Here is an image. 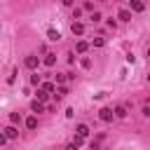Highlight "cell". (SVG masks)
Segmentation results:
<instances>
[{"label":"cell","instance_id":"ffe728a7","mask_svg":"<svg viewBox=\"0 0 150 150\" xmlns=\"http://www.w3.org/2000/svg\"><path fill=\"white\" fill-rule=\"evenodd\" d=\"M101 19H103L101 12H94V14H91V21H101Z\"/></svg>","mask_w":150,"mask_h":150},{"label":"cell","instance_id":"9a60e30c","mask_svg":"<svg viewBox=\"0 0 150 150\" xmlns=\"http://www.w3.org/2000/svg\"><path fill=\"white\" fill-rule=\"evenodd\" d=\"M42 89H45L47 94H52V91H54V84H52V82H42Z\"/></svg>","mask_w":150,"mask_h":150},{"label":"cell","instance_id":"2e32d148","mask_svg":"<svg viewBox=\"0 0 150 150\" xmlns=\"http://www.w3.org/2000/svg\"><path fill=\"white\" fill-rule=\"evenodd\" d=\"M30 84H35V87H38V84H42V82H40V75H38V73H35V75H30Z\"/></svg>","mask_w":150,"mask_h":150},{"label":"cell","instance_id":"cb8c5ba5","mask_svg":"<svg viewBox=\"0 0 150 150\" xmlns=\"http://www.w3.org/2000/svg\"><path fill=\"white\" fill-rule=\"evenodd\" d=\"M66 150H80V148H77L75 143H68V148H66Z\"/></svg>","mask_w":150,"mask_h":150},{"label":"cell","instance_id":"ba28073f","mask_svg":"<svg viewBox=\"0 0 150 150\" xmlns=\"http://www.w3.org/2000/svg\"><path fill=\"white\" fill-rule=\"evenodd\" d=\"M30 110H33V112H42V110H45V105L35 98V101H30Z\"/></svg>","mask_w":150,"mask_h":150},{"label":"cell","instance_id":"d6986e66","mask_svg":"<svg viewBox=\"0 0 150 150\" xmlns=\"http://www.w3.org/2000/svg\"><path fill=\"white\" fill-rule=\"evenodd\" d=\"M9 122L16 124V122H19V112H12V115H9Z\"/></svg>","mask_w":150,"mask_h":150},{"label":"cell","instance_id":"ac0fdd59","mask_svg":"<svg viewBox=\"0 0 150 150\" xmlns=\"http://www.w3.org/2000/svg\"><path fill=\"white\" fill-rule=\"evenodd\" d=\"M73 143H75V145H77V148H80V145H82V143H84V138H82V136H77V134H75V138H73Z\"/></svg>","mask_w":150,"mask_h":150},{"label":"cell","instance_id":"4fadbf2b","mask_svg":"<svg viewBox=\"0 0 150 150\" xmlns=\"http://www.w3.org/2000/svg\"><path fill=\"white\" fill-rule=\"evenodd\" d=\"M47 96H49V94H47L45 89H38V101H40V103H45V101H47Z\"/></svg>","mask_w":150,"mask_h":150},{"label":"cell","instance_id":"44dd1931","mask_svg":"<svg viewBox=\"0 0 150 150\" xmlns=\"http://www.w3.org/2000/svg\"><path fill=\"white\" fill-rule=\"evenodd\" d=\"M80 63H82V68H89V66H91V61H89V59H87V56H84V59H82V61H80Z\"/></svg>","mask_w":150,"mask_h":150},{"label":"cell","instance_id":"e0dca14e","mask_svg":"<svg viewBox=\"0 0 150 150\" xmlns=\"http://www.w3.org/2000/svg\"><path fill=\"white\" fill-rule=\"evenodd\" d=\"M66 94H68V89H66V87H61V89H59V94H56V101H61Z\"/></svg>","mask_w":150,"mask_h":150},{"label":"cell","instance_id":"30bf717a","mask_svg":"<svg viewBox=\"0 0 150 150\" xmlns=\"http://www.w3.org/2000/svg\"><path fill=\"white\" fill-rule=\"evenodd\" d=\"M75 49H77V54H82V52H87V49H89V45H87L84 40H80V42L75 45Z\"/></svg>","mask_w":150,"mask_h":150},{"label":"cell","instance_id":"d4e9b609","mask_svg":"<svg viewBox=\"0 0 150 150\" xmlns=\"http://www.w3.org/2000/svg\"><path fill=\"white\" fill-rule=\"evenodd\" d=\"M148 82H150V75H148Z\"/></svg>","mask_w":150,"mask_h":150},{"label":"cell","instance_id":"9c48e42d","mask_svg":"<svg viewBox=\"0 0 150 150\" xmlns=\"http://www.w3.org/2000/svg\"><path fill=\"white\" fill-rule=\"evenodd\" d=\"M42 63H45V66H49V68H52V66H54V63H56V54H47V56H45V61H42Z\"/></svg>","mask_w":150,"mask_h":150},{"label":"cell","instance_id":"5b68a950","mask_svg":"<svg viewBox=\"0 0 150 150\" xmlns=\"http://www.w3.org/2000/svg\"><path fill=\"white\" fill-rule=\"evenodd\" d=\"M117 19H120V21H131V12H129V9H120V12H117Z\"/></svg>","mask_w":150,"mask_h":150},{"label":"cell","instance_id":"52a82bcc","mask_svg":"<svg viewBox=\"0 0 150 150\" xmlns=\"http://www.w3.org/2000/svg\"><path fill=\"white\" fill-rule=\"evenodd\" d=\"M75 131H77V136H82V138H87V136H89V127H87V124H77V129H75Z\"/></svg>","mask_w":150,"mask_h":150},{"label":"cell","instance_id":"603a6c76","mask_svg":"<svg viewBox=\"0 0 150 150\" xmlns=\"http://www.w3.org/2000/svg\"><path fill=\"white\" fill-rule=\"evenodd\" d=\"M89 148H91V150H98V141H91V143H89Z\"/></svg>","mask_w":150,"mask_h":150},{"label":"cell","instance_id":"7c38bea8","mask_svg":"<svg viewBox=\"0 0 150 150\" xmlns=\"http://www.w3.org/2000/svg\"><path fill=\"white\" fill-rule=\"evenodd\" d=\"M5 136H7V138H16V136H19V131H16L14 127H7V129H5Z\"/></svg>","mask_w":150,"mask_h":150},{"label":"cell","instance_id":"7402d4cb","mask_svg":"<svg viewBox=\"0 0 150 150\" xmlns=\"http://www.w3.org/2000/svg\"><path fill=\"white\" fill-rule=\"evenodd\" d=\"M94 47H103V38H96L94 40Z\"/></svg>","mask_w":150,"mask_h":150},{"label":"cell","instance_id":"484cf974","mask_svg":"<svg viewBox=\"0 0 150 150\" xmlns=\"http://www.w3.org/2000/svg\"><path fill=\"white\" fill-rule=\"evenodd\" d=\"M148 56H150V49H148Z\"/></svg>","mask_w":150,"mask_h":150},{"label":"cell","instance_id":"5bb4252c","mask_svg":"<svg viewBox=\"0 0 150 150\" xmlns=\"http://www.w3.org/2000/svg\"><path fill=\"white\" fill-rule=\"evenodd\" d=\"M115 117H127V110H124L122 105H117V108H115Z\"/></svg>","mask_w":150,"mask_h":150},{"label":"cell","instance_id":"8fae6325","mask_svg":"<svg viewBox=\"0 0 150 150\" xmlns=\"http://www.w3.org/2000/svg\"><path fill=\"white\" fill-rule=\"evenodd\" d=\"M26 127H28V129H35V127H38V117H35V115H30V117L26 120Z\"/></svg>","mask_w":150,"mask_h":150},{"label":"cell","instance_id":"3957f363","mask_svg":"<svg viewBox=\"0 0 150 150\" xmlns=\"http://www.w3.org/2000/svg\"><path fill=\"white\" fill-rule=\"evenodd\" d=\"M70 33H73V35H82V33H84V26H82L80 21H73V23H70Z\"/></svg>","mask_w":150,"mask_h":150},{"label":"cell","instance_id":"8992f818","mask_svg":"<svg viewBox=\"0 0 150 150\" xmlns=\"http://www.w3.org/2000/svg\"><path fill=\"white\" fill-rule=\"evenodd\" d=\"M47 38H49L52 42H59V40H61V33L54 30V28H49V30H47Z\"/></svg>","mask_w":150,"mask_h":150},{"label":"cell","instance_id":"6da1fadb","mask_svg":"<svg viewBox=\"0 0 150 150\" xmlns=\"http://www.w3.org/2000/svg\"><path fill=\"white\" fill-rule=\"evenodd\" d=\"M112 115H115V110H110V108H101L98 110V117L103 122H112Z\"/></svg>","mask_w":150,"mask_h":150},{"label":"cell","instance_id":"277c9868","mask_svg":"<svg viewBox=\"0 0 150 150\" xmlns=\"http://www.w3.org/2000/svg\"><path fill=\"white\" fill-rule=\"evenodd\" d=\"M129 9H131V12H143V9H145V5H143V2H138V0H131V2H129Z\"/></svg>","mask_w":150,"mask_h":150},{"label":"cell","instance_id":"7a4b0ae2","mask_svg":"<svg viewBox=\"0 0 150 150\" xmlns=\"http://www.w3.org/2000/svg\"><path fill=\"white\" fill-rule=\"evenodd\" d=\"M23 63H26V68L35 70V68L40 66V59H38V56H26V61H23Z\"/></svg>","mask_w":150,"mask_h":150}]
</instances>
